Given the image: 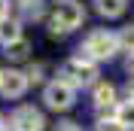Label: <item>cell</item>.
I'll return each mask as SVG.
<instances>
[{
	"label": "cell",
	"mask_w": 134,
	"mask_h": 131,
	"mask_svg": "<svg viewBox=\"0 0 134 131\" xmlns=\"http://www.w3.org/2000/svg\"><path fill=\"white\" fill-rule=\"evenodd\" d=\"M116 122L122 125L125 131H134V101H119L116 104Z\"/></svg>",
	"instance_id": "cell-8"
},
{
	"label": "cell",
	"mask_w": 134,
	"mask_h": 131,
	"mask_svg": "<svg viewBox=\"0 0 134 131\" xmlns=\"http://www.w3.org/2000/svg\"><path fill=\"white\" fill-rule=\"evenodd\" d=\"M98 131H125V128H122L116 119H100V122H98Z\"/></svg>",
	"instance_id": "cell-14"
},
{
	"label": "cell",
	"mask_w": 134,
	"mask_h": 131,
	"mask_svg": "<svg viewBox=\"0 0 134 131\" xmlns=\"http://www.w3.org/2000/svg\"><path fill=\"white\" fill-rule=\"evenodd\" d=\"M119 46H122V49H125L128 55H131V52H134V25H128L125 31L119 34Z\"/></svg>",
	"instance_id": "cell-12"
},
{
	"label": "cell",
	"mask_w": 134,
	"mask_h": 131,
	"mask_svg": "<svg viewBox=\"0 0 134 131\" xmlns=\"http://www.w3.org/2000/svg\"><path fill=\"white\" fill-rule=\"evenodd\" d=\"M125 70H128V73L134 76V52H131V55H128V61H125Z\"/></svg>",
	"instance_id": "cell-18"
},
{
	"label": "cell",
	"mask_w": 134,
	"mask_h": 131,
	"mask_svg": "<svg viewBox=\"0 0 134 131\" xmlns=\"http://www.w3.org/2000/svg\"><path fill=\"white\" fill-rule=\"evenodd\" d=\"M116 52H119V34H113V31H92L85 37L82 49H79V58H85V61H110Z\"/></svg>",
	"instance_id": "cell-2"
},
{
	"label": "cell",
	"mask_w": 134,
	"mask_h": 131,
	"mask_svg": "<svg viewBox=\"0 0 134 131\" xmlns=\"http://www.w3.org/2000/svg\"><path fill=\"white\" fill-rule=\"evenodd\" d=\"M0 73H3V70H0Z\"/></svg>",
	"instance_id": "cell-20"
},
{
	"label": "cell",
	"mask_w": 134,
	"mask_h": 131,
	"mask_svg": "<svg viewBox=\"0 0 134 131\" xmlns=\"http://www.w3.org/2000/svg\"><path fill=\"white\" fill-rule=\"evenodd\" d=\"M6 49V58H12V61H25L27 52H31V43L25 40V37H18V40H12L9 46H3Z\"/></svg>",
	"instance_id": "cell-11"
},
{
	"label": "cell",
	"mask_w": 134,
	"mask_h": 131,
	"mask_svg": "<svg viewBox=\"0 0 134 131\" xmlns=\"http://www.w3.org/2000/svg\"><path fill=\"white\" fill-rule=\"evenodd\" d=\"M6 15H9V3H6V0H0V21H3Z\"/></svg>",
	"instance_id": "cell-17"
},
{
	"label": "cell",
	"mask_w": 134,
	"mask_h": 131,
	"mask_svg": "<svg viewBox=\"0 0 134 131\" xmlns=\"http://www.w3.org/2000/svg\"><path fill=\"white\" fill-rule=\"evenodd\" d=\"M9 128L12 131H43L46 128V119H43V113L37 107L25 104V107H18L15 113L9 116Z\"/></svg>",
	"instance_id": "cell-5"
},
{
	"label": "cell",
	"mask_w": 134,
	"mask_h": 131,
	"mask_svg": "<svg viewBox=\"0 0 134 131\" xmlns=\"http://www.w3.org/2000/svg\"><path fill=\"white\" fill-rule=\"evenodd\" d=\"M18 37H21V21L6 15L3 21H0V43H3V46H9V43L18 40Z\"/></svg>",
	"instance_id": "cell-9"
},
{
	"label": "cell",
	"mask_w": 134,
	"mask_h": 131,
	"mask_svg": "<svg viewBox=\"0 0 134 131\" xmlns=\"http://www.w3.org/2000/svg\"><path fill=\"white\" fill-rule=\"evenodd\" d=\"M0 131H6V119H3V116H0Z\"/></svg>",
	"instance_id": "cell-19"
},
{
	"label": "cell",
	"mask_w": 134,
	"mask_h": 131,
	"mask_svg": "<svg viewBox=\"0 0 134 131\" xmlns=\"http://www.w3.org/2000/svg\"><path fill=\"white\" fill-rule=\"evenodd\" d=\"M94 3H98V12L104 18H119L128 6V0H94Z\"/></svg>",
	"instance_id": "cell-10"
},
{
	"label": "cell",
	"mask_w": 134,
	"mask_h": 131,
	"mask_svg": "<svg viewBox=\"0 0 134 131\" xmlns=\"http://www.w3.org/2000/svg\"><path fill=\"white\" fill-rule=\"evenodd\" d=\"M25 76H27V82H40V79H43V67H40V64H37V67H31Z\"/></svg>",
	"instance_id": "cell-15"
},
{
	"label": "cell",
	"mask_w": 134,
	"mask_h": 131,
	"mask_svg": "<svg viewBox=\"0 0 134 131\" xmlns=\"http://www.w3.org/2000/svg\"><path fill=\"white\" fill-rule=\"evenodd\" d=\"M94 76H98V67H94V61H85V58H70L64 67H61V79L67 82V85H92Z\"/></svg>",
	"instance_id": "cell-3"
},
{
	"label": "cell",
	"mask_w": 134,
	"mask_h": 131,
	"mask_svg": "<svg viewBox=\"0 0 134 131\" xmlns=\"http://www.w3.org/2000/svg\"><path fill=\"white\" fill-rule=\"evenodd\" d=\"M82 21H85L82 3H76V0H58L55 9H52V18H49V34L52 37H64V34L76 31Z\"/></svg>",
	"instance_id": "cell-1"
},
{
	"label": "cell",
	"mask_w": 134,
	"mask_h": 131,
	"mask_svg": "<svg viewBox=\"0 0 134 131\" xmlns=\"http://www.w3.org/2000/svg\"><path fill=\"white\" fill-rule=\"evenodd\" d=\"M21 6H25V12L31 18H40V12H43V0H21Z\"/></svg>",
	"instance_id": "cell-13"
},
{
	"label": "cell",
	"mask_w": 134,
	"mask_h": 131,
	"mask_svg": "<svg viewBox=\"0 0 134 131\" xmlns=\"http://www.w3.org/2000/svg\"><path fill=\"white\" fill-rule=\"evenodd\" d=\"M43 101H46V107L49 110H70L73 107V85H67L64 79H52L49 85H46V91H43Z\"/></svg>",
	"instance_id": "cell-4"
},
{
	"label": "cell",
	"mask_w": 134,
	"mask_h": 131,
	"mask_svg": "<svg viewBox=\"0 0 134 131\" xmlns=\"http://www.w3.org/2000/svg\"><path fill=\"white\" fill-rule=\"evenodd\" d=\"M27 85H31V82H27V76L21 73V70H3V73H0V95L9 98V101L21 98Z\"/></svg>",
	"instance_id": "cell-6"
},
{
	"label": "cell",
	"mask_w": 134,
	"mask_h": 131,
	"mask_svg": "<svg viewBox=\"0 0 134 131\" xmlns=\"http://www.w3.org/2000/svg\"><path fill=\"white\" fill-rule=\"evenodd\" d=\"M55 131H82V128H79L76 122H58V125H55Z\"/></svg>",
	"instance_id": "cell-16"
},
{
	"label": "cell",
	"mask_w": 134,
	"mask_h": 131,
	"mask_svg": "<svg viewBox=\"0 0 134 131\" xmlns=\"http://www.w3.org/2000/svg\"><path fill=\"white\" fill-rule=\"evenodd\" d=\"M113 104H116V85L98 82V85H94V107H98V110H110Z\"/></svg>",
	"instance_id": "cell-7"
}]
</instances>
